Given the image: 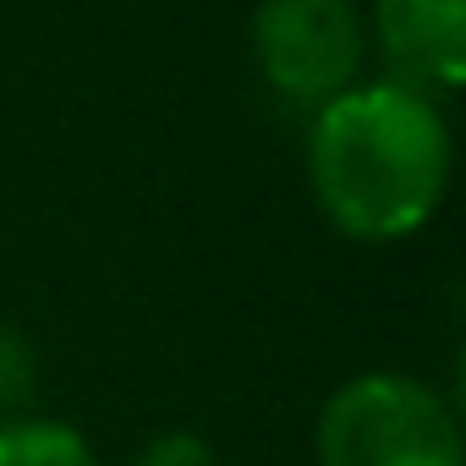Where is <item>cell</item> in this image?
<instances>
[{"mask_svg":"<svg viewBox=\"0 0 466 466\" xmlns=\"http://www.w3.org/2000/svg\"><path fill=\"white\" fill-rule=\"evenodd\" d=\"M39 395V351L17 319L0 313V422L34 411Z\"/></svg>","mask_w":466,"mask_h":466,"instance_id":"8992f818","label":"cell"},{"mask_svg":"<svg viewBox=\"0 0 466 466\" xmlns=\"http://www.w3.org/2000/svg\"><path fill=\"white\" fill-rule=\"evenodd\" d=\"M248 50L275 105L313 116L368 77V23L357 0H258Z\"/></svg>","mask_w":466,"mask_h":466,"instance_id":"3957f363","label":"cell"},{"mask_svg":"<svg viewBox=\"0 0 466 466\" xmlns=\"http://www.w3.org/2000/svg\"><path fill=\"white\" fill-rule=\"evenodd\" d=\"M0 466H99V450L83 428L23 411L0 422Z\"/></svg>","mask_w":466,"mask_h":466,"instance_id":"5b68a950","label":"cell"},{"mask_svg":"<svg viewBox=\"0 0 466 466\" xmlns=\"http://www.w3.org/2000/svg\"><path fill=\"white\" fill-rule=\"evenodd\" d=\"M308 192L346 242L390 248L428 230L450 198L455 132L439 99L362 77L308 116Z\"/></svg>","mask_w":466,"mask_h":466,"instance_id":"6da1fadb","label":"cell"},{"mask_svg":"<svg viewBox=\"0 0 466 466\" xmlns=\"http://www.w3.org/2000/svg\"><path fill=\"white\" fill-rule=\"evenodd\" d=\"M132 466H225V461L198 428H165L132 455Z\"/></svg>","mask_w":466,"mask_h":466,"instance_id":"52a82bcc","label":"cell"},{"mask_svg":"<svg viewBox=\"0 0 466 466\" xmlns=\"http://www.w3.org/2000/svg\"><path fill=\"white\" fill-rule=\"evenodd\" d=\"M313 466H466L461 411L417 373L362 368L324 395Z\"/></svg>","mask_w":466,"mask_h":466,"instance_id":"7a4b0ae2","label":"cell"},{"mask_svg":"<svg viewBox=\"0 0 466 466\" xmlns=\"http://www.w3.org/2000/svg\"><path fill=\"white\" fill-rule=\"evenodd\" d=\"M368 50L390 83L450 105L466 83V0H373L362 12Z\"/></svg>","mask_w":466,"mask_h":466,"instance_id":"277c9868","label":"cell"}]
</instances>
